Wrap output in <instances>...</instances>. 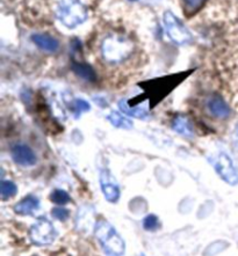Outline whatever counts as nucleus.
<instances>
[{
	"mask_svg": "<svg viewBox=\"0 0 238 256\" xmlns=\"http://www.w3.org/2000/svg\"><path fill=\"white\" fill-rule=\"evenodd\" d=\"M134 44L127 36H106L101 44V54L109 64H121L131 56Z\"/></svg>",
	"mask_w": 238,
	"mask_h": 256,
	"instance_id": "f257e3e1",
	"label": "nucleus"
},
{
	"mask_svg": "<svg viewBox=\"0 0 238 256\" xmlns=\"http://www.w3.org/2000/svg\"><path fill=\"white\" fill-rule=\"evenodd\" d=\"M95 236L100 241L106 253L111 256H120L124 253V242L115 228L106 220H99L94 228Z\"/></svg>",
	"mask_w": 238,
	"mask_h": 256,
	"instance_id": "f03ea898",
	"label": "nucleus"
},
{
	"mask_svg": "<svg viewBox=\"0 0 238 256\" xmlns=\"http://www.w3.org/2000/svg\"><path fill=\"white\" fill-rule=\"evenodd\" d=\"M57 19L68 28H75L87 19V10L79 0H61L56 7Z\"/></svg>",
	"mask_w": 238,
	"mask_h": 256,
	"instance_id": "7ed1b4c3",
	"label": "nucleus"
},
{
	"mask_svg": "<svg viewBox=\"0 0 238 256\" xmlns=\"http://www.w3.org/2000/svg\"><path fill=\"white\" fill-rule=\"evenodd\" d=\"M164 26H165V30L170 38L177 44L184 46L187 44L192 41V35L188 32V29L185 27L184 24L174 16L173 13L167 10L164 13Z\"/></svg>",
	"mask_w": 238,
	"mask_h": 256,
	"instance_id": "20e7f679",
	"label": "nucleus"
},
{
	"mask_svg": "<svg viewBox=\"0 0 238 256\" xmlns=\"http://www.w3.org/2000/svg\"><path fill=\"white\" fill-rule=\"evenodd\" d=\"M57 232L54 225L48 219H40V220L32 226L31 228V239L35 244L45 246L50 244L56 239Z\"/></svg>",
	"mask_w": 238,
	"mask_h": 256,
	"instance_id": "39448f33",
	"label": "nucleus"
},
{
	"mask_svg": "<svg viewBox=\"0 0 238 256\" xmlns=\"http://www.w3.org/2000/svg\"><path fill=\"white\" fill-rule=\"evenodd\" d=\"M214 167L215 170L217 172V174L226 184L231 186H236L238 184V172L231 158L226 153L221 152L216 156Z\"/></svg>",
	"mask_w": 238,
	"mask_h": 256,
	"instance_id": "423d86ee",
	"label": "nucleus"
},
{
	"mask_svg": "<svg viewBox=\"0 0 238 256\" xmlns=\"http://www.w3.org/2000/svg\"><path fill=\"white\" fill-rule=\"evenodd\" d=\"M100 186L104 192L105 198L111 203L118 202L120 198V188L111 172L108 170H101L100 173Z\"/></svg>",
	"mask_w": 238,
	"mask_h": 256,
	"instance_id": "0eeeda50",
	"label": "nucleus"
},
{
	"mask_svg": "<svg viewBox=\"0 0 238 256\" xmlns=\"http://www.w3.org/2000/svg\"><path fill=\"white\" fill-rule=\"evenodd\" d=\"M11 154L17 164L23 167H32L36 164V156L33 150L27 145L17 144L11 150Z\"/></svg>",
	"mask_w": 238,
	"mask_h": 256,
	"instance_id": "6e6552de",
	"label": "nucleus"
},
{
	"mask_svg": "<svg viewBox=\"0 0 238 256\" xmlns=\"http://www.w3.org/2000/svg\"><path fill=\"white\" fill-rule=\"evenodd\" d=\"M207 109L216 118H226L230 115V108L218 95H211L207 100Z\"/></svg>",
	"mask_w": 238,
	"mask_h": 256,
	"instance_id": "1a4fd4ad",
	"label": "nucleus"
},
{
	"mask_svg": "<svg viewBox=\"0 0 238 256\" xmlns=\"http://www.w3.org/2000/svg\"><path fill=\"white\" fill-rule=\"evenodd\" d=\"M119 108L121 109V112H124V114L143 118V117L146 116L149 112V101H144L143 104L137 106H129L127 100H120Z\"/></svg>",
	"mask_w": 238,
	"mask_h": 256,
	"instance_id": "9d476101",
	"label": "nucleus"
},
{
	"mask_svg": "<svg viewBox=\"0 0 238 256\" xmlns=\"http://www.w3.org/2000/svg\"><path fill=\"white\" fill-rule=\"evenodd\" d=\"M40 206V200L36 196L29 195L21 200L20 203H18L16 208H14V211L19 214H33L34 211L39 209Z\"/></svg>",
	"mask_w": 238,
	"mask_h": 256,
	"instance_id": "9b49d317",
	"label": "nucleus"
},
{
	"mask_svg": "<svg viewBox=\"0 0 238 256\" xmlns=\"http://www.w3.org/2000/svg\"><path fill=\"white\" fill-rule=\"evenodd\" d=\"M33 42L38 46L40 49L47 51V52H55L60 48V43L53 36L38 34L33 36Z\"/></svg>",
	"mask_w": 238,
	"mask_h": 256,
	"instance_id": "f8f14e48",
	"label": "nucleus"
},
{
	"mask_svg": "<svg viewBox=\"0 0 238 256\" xmlns=\"http://www.w3.org/2000/svg\"><path fill=\"white\" fill-rule=\"evenodd\" d=\"M172 128H173L174 131H177L178 134H184V136L192 137L194 134L193 126L190 123V120L185 116H178L173 120V123H172Z\"/></svg>",
	"mask_w": 238,
	"mask_h": 256,
	"instance_id": "ddd939ff",
	"label": "nucleus"
},
{
	"mask_svg": "<svg viewBox=\"0 0 238 256\" xmlns=\"http://www.w3.org/2000/svg\"><path fill=\"white\" fill-rule=\"evenodd\" d=\"M72 70L75 71V73L80 78L86 80V82H92L97 79L95 76V72L92 68V66H90L89 64H82V63H73L72 64Z\"/></svg>",
	"mask_w": 238,
	"mask_h": 256,
	"instance_id": "4468645a",
	"label": "nucleus"
},
{
	"mask_svg": "<svg viewBox=\"0 0 238 256\" xmlns=\"http://www.w3.org/2000/svg\"><path fill=\"white\" fill-rule=\"evenodd\" d=\"M108 120L113 126L116 128H122V129H130L133 126V122L130 120H128L127 117H124L122 114H120L119 112H112L108 115Z\"/></svg>",
	"mask_w": 238,
	"mask_h": 256,
	"instance_id": "2eb2a0df",
	"label": "nucleus"
},
{
	"mask_svg": "<svg viewBox=\"0 0 238 256\" xmlns=\"http://www.w3.org/2000/svg\"><path fill=\"white\" fill-rule=\"evenodd\" d=\"M50 198L55 204H58V206H65V204L70 202L71 197L67 192H65V190L56 189L54 190L53 194H51Z\"/></svg>",
	"mask_w": 238,
	"mask_h": 256,
	"instance_id": "dca6fc26",
	"label": "nucleus"
},
{
	"mask_svg": "<svg viewBox=\"0 0 238 256\" xmlns=\"http://www.w3.org/2000/svg\"><path fill=\"white\" fill-rule=\"evenodd\" d=\"M18 192V186L12 181H3L2 182V197L4 200L11 198L16 196Z\"/></svg>",
	"mask_w": 238,
	"mask_h": 256,
	"instance_id": "f3484780",
	"label": "nucleus"
},
{
	"mask_svg": "<svg viewBox=\"0 0 238 256\" xmlns=\"http://www.w3.org/2000/svg\"><path fill=\"white\" fill-rule=\"evenodd\" d=\"M158 226L159 220L155 214L146 216L144 220H143V228H144L146 231H156V230L158 228Z\"/></svg>",
	"mask_w": 238,
	"mask_h": 256,
	"instance_id": "a211bd4d",
	"label": "nucleus"
},
{
	"mask_svg": "<svg viewBox=\"0 0 238 256\" xmlns=\"http://www.w3.org/2000/svg\"><path fill=\"white\" fill-rule=\"evenodd\" d=\"M53 217L57 220L64 222L70 217V211L64 209V208H56V209L53 210Z\"/></svg>",
	"mask_w": 238,
	"mask_h": 256,
	"instance_id": "6ab92c4d",
	"label": "nucleus"
},
{
	"mask_svg": "<svg viewBox=\"0 0 238 256\" xmlns=\"http://www.w3.org/2000/svg\"><path fill=\"white\" fill-rule=\"evenodd\" d=\"M75 107L78 109L79 112H89L91 106L87 101L80 100V98H78V100H76V102H75Z\"/></svg>",
	"mask_w": 238,
	"mask_h": 256,
	"instance_id": "aec40b11",
	"label": "nucleus"
},
{
	"mask_svg": "<svg viewBox=\"0 0 238 256\" xmlns=\"http://www.w3.org/2000/svg\"><path fill=\"white\" fill-rule=\"evenodd\" d=\"M186 4V6L190 7V8H197L202 5L204 0H182Z\"/></svg>",
	"mask_w": 238,
	"mask_h": 256,
	"instance_id": "412c9836",
	"label": "nucleus"
},
{
	"mask_svg": "<svg viewBox=\"0 0 238 256\" xmlns=\"http://www.w3.org/2000/svg\"><path fill=\"white\" fill-rule=\"evenodd\" d=\"M233 142H235V144L238 146V126H236L235 132H233Z\"/></svg>",
	"mask_w": 238,
	"mask_h": 256,
	"instance_id": "4be33fe9",
	"label": "nucleus"
},
{
	"mask_svg": "<svg viewBox=\"0 0 238 256\" xmlns=\"http://www.w3.org/2000/svg\"><path fill=\"white\" fill-rule=\"evenodd\" d=\"M129 2H136V0H129Z\"/></svg>",
	"mask_w": 238,
	"mask_h": 256,
	"instance_id": "5701e85b",
	"label": "nucleus"
},
{
	"mask_svg": "<svg viewBox=\"0 0 238 256\" xmlns=\"http://www.w3.org/2000/svg\"><path fill=\"white\" fill-rule=\"evenodd\" d=\"M141 256H145V255H144V254H142V255H141Z\"/></svg>",
	"mask_w": 238,
	"mask_h": 256,
	"instance_id": "b1692460",
	"label": "nucleus"
}]
</instances>
